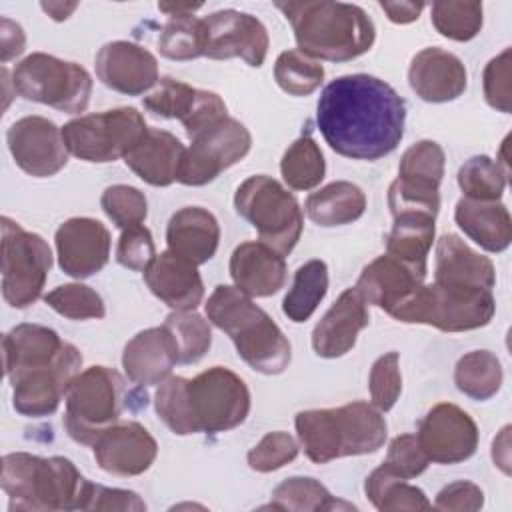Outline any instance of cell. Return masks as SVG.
<instances>
[{"label": "cell", "instance_id": "36", "mask_svg": "<svg viewBox=\"0 0 512 512\" xmlns=\"http://www.w3.org/2000/svg\"><path fill=\"white\" fill-rule=\"evenodd\" d=\"M364 492L374 508L382 512H404V510H430L426 494L408 484L404 478L392 474L384 466H378L366 476Z\"/></svg>", "mask_w": 512, "mask_h": 512}, {"label": "cell", "instance_id": "7", "mask_svg": "<svg viewBox=\"0 0 512 512\" xmlns=\"http://www.w3.org/2000/svg\"><path fill=\"white\" fill-rule=\"evenodd\" d=\"M496 312L492 290L432 282L414 290L390 316L404 324H428L442 332H466L486 326Z\"/></svg>", "mask_w": 512, "mask_h": 512}, {"label": "cell", "instance_id": "12", "mask_svg": "<svg viewBox=\"0 0 512 512\" xmlns=\"http://www.w3.org/2000/svg\"><path fill=\"white\" fill-rule=\"evenodd\" d=\"M52 268L48 242L24 230L8 216L2 218V296L12 308L32 306L46 284Z\"/></svg>", "mask_w": 512, "mask_h": 512}, {"label": "cell", "instance_id": "48", "mask_svg": "<svg viewBox=\"0 0 512 512\" xmlns=\"http://www.w3.org/2000/svg\"><path fill=\"white\" fill-rule=\"evenodd\" d=\"M372 404L380 412H388L400 398L402 392V374H400V356L398 352L382 354L370 368L368 378Z\"/></svg>", "mask_w": 512, "mask_h": 512}, {"label": "cell", "instance_id": "17", "mask_svg": "<svg viewBox=\"0 0 512 512\" xmlns=\"http://www.w3.org/2000/svg\"><path fill=\"white\" fill-rule=\"evenodd\" d=\"M418 444L436 464H458L478 448V426L456 404L442 402L426 412L416 432Z\"/></svg>", "mask_w": 512, "mask_h": 512}, {"label": "cell", "instance_id": "52", "mask_svg": "<svg viewBox=\"0 0 512 512\" xmlns=\"http://www.w3.org/2000/svg\"><path fill=\"white\" fill-rule=\"evenodd\" d=\"M510 48H504L496 58H492L484 68V98L498 110L508 114L512 110V90H510Z\"/></svg>", "mask_w": 512, "mask_h": 512}, {"label": "cell", "instance_id": "9", "mask_svg": "<svg viewBox=\"0 0 512 512\" xmlns=\"http://www.w3.org/2000/svg\"><path fill=\"white\" fill-rule=\"evenodd\" d=\"M236 212L250 222L260 242L288 256L302 234V210L292 192L278 180L258 174L246 178L234 194Z\"/></svg>", "mask_w": 512, "mask_h": 512}, {"label": "cell", "instance_id": "13", "mask_svg": "<svg viewBox=\"0 0 512 512\" xmlns=\"http://www.w3.org/2000/svg\"><path fill=\"white\" fill-rule=\"evenodd\" d=\"M190 148H184L178 182L184 186H204L218 178L220 172L240 162L252 146L248 128L236 118H222L206 130L190 138Z\"/></svg>", "mask_w": 512, "mask_h": 512}, {"label": "cell", "instance_id": "10", "mask_svg": "<svg viewBox=\"0 0 512 512\" xmlns=\"http://www.w3.org/2000/svg\"><path fill=\"white\" fill-rule=\"evenodd\" d=\"M12 86L24 100L68 114L84 112L92 94V78L80 64L44 52H34L16 64Z\"/></svg>", "mask_w": 512, "mask_h": 512}, {"label": "cell", "instance_id": "1", "mask_svg": "<svg viewBox=\"0 0 512 512\" xmlns=\"http://www.w3.org/2000/svg\"><path fill=\"white\" fill-rule=\"evenodd\" d=\"M316 124L326 144L352 160H378L404 136L406 102L384 80L370 74L338 76L322 90Z\"/></svg>", "mask_w": 512, "mask_h": 512}, {"label": "cell", "instance_id": "47", "mask_svg": "<svg viewBox=\"0 0 512 512\" xmlns=\"http://www.w3.org/2000/svg\"><path fill=\"white\" fill-rule=\"evenodd\" d=\"M100 206L114 226L126 230L138 226L148 216V202L144 192L128 184H114L102 192Z\"/></svg>", "mask_w": 512, "mask_h": 512}, {"label": "cell", "instance_id": "39", "mask_svg": "<svg viewBox=\"0 0 512 512\" xmlns=\"http://www.w3.org/2000/svg\"><path fill=\"white\" fill-rule=\"evenodd\" d=\"M280 172L292 190L316 188L324 180L326 162L314 138L300 136L294 140L280 160Z\"/></svg>", "mask_w": 512, "mask_h": 512}, {"label": "cell", "instance_id": "18", "mask_svg": "<svg viewBox=\"0 0 512 512\" xmlns=\"http://www.w3.org/2000/svg\"><path fill=\"white\" fill-rule=\"evenodd\" d=\"M144 108L156 116L180 120L188 138L226 118V104L216 92L192 88L170 76L160 78L156 88L144 96Z\"/></svg>", "mask_w": 512, "mask_h": 512}, {"label": "cell", "instance_id": "43", "mask_svg": "<svg viewBox=\"0 0 512 512\" xmlns=\"http://www.w3.org/2000/svg\"><path fill=\"white\" fill-rule=\"evenodd\" d=\"M508 176L488 156H472L458 170V186L468 200L498 202L504 194Z\"/></svg>", "mask_w": 512, "mask_h": 512}, {"label": "cell", "instance_id": "28", "mask_svg": "<svg viewBox=\"0 0 512 512\" xmlns=\"http://www.w3.org/2000/svg\"><path fill=\"white\" fill-rule=\"evenodd\" d=\"M168 250L200 266L218 250L220 226L212 212L202 206H184L172 214L166 228Z\"/></svg>", "mask_w": 512, "mask_h": 512}, {"label": "cell", "instance_id": "26", "mask_svg": "<svg viewBox=\"0 0 512 512\" xmlns=\"http://www.w3.org/2000/svg\"><path fill=\"white\" fill-rule=\"evenodd\" d=\"M284 256L264 242H242L230 256V276L234 286L250 298H266L286 284Z\"/></svg>", "mask_w": 512, "mask_h": 512}, {"label": "cell", "instance_id": "21", "mask_svg": "<svg viewBox=\"0 0 512 512\" xmlns=\"http://www.w3.org/2000/svg\"><path fill=\"white\" fill-rule=\"evenodd\" d=\"M94 66L104 86L128 96H140L160 80L154 54L126 40L104 44L96 54Z\"/></svg>", "mask_w": 512, "mask_h": 512}, {"label": "cell", "instance_id": "24", "mask_svg": "<svg viewBox=\"0 0 512 512\" xmlns=\"http://www.w3.org/2000/svg\"><path fill=\"white\" fill-rule=\"evenodd\" d=\"M176 364L178 348L164 324L138 332L122 352L124 372L140 386L160 384L172 374Z\"/></svg>", "mask_w": 512, "mask_h": 512}, {"label": "cell", "instance_id": "14", "mask_svg": "<svg viewBox=\"0 0 512 512\" xmlns=\"http://www.w3.org/2000/svg\"><path fill=\"white\" fill-rule=\"evenodd\" d=\"M82 354L66 342L56 360L28 368L12 378V404L22 416H50L58 410L74 376L80 372Z\"/></svg>", "mask_w": 512, "mask_h": 512}, {"label": "cell", "instance_id": "53", "mask_svg": "<svg viewBox=\"0 0 512 512\" xmlns=\"http://www.w3.org/2000/svg\"><path fill=\"white\" fill-rule=\"evenodd\" d=\"M84 510H128L142 512L146 510V502L132 490L122 488H106L94 482H88Z\"/></svg>", "mask_w": 512, "mask_h": 512}, {"label": "cell", "instance_id": "49", "mask_svg": "<svg viewBox=\"0 0 512 512\" xmlns=\"http://www.w3.org/2000/svg\"><path fill=\"white\" fill-rule=\"evenodd\" d=\"M298 442L282 430L268 432L246 456L248 466L256 472H272L298 456Z\"/></svg>", "mask_w": 512, "mask_h": 512}, {"label": "cell", "instance_id": "42", "mask_svg": "<svg viewBox=\"0 0 512 512\" xmlns=\"http://www.w3.org/2000/svg\"><path fill=\"white\" fill-rule=\"evenodd\" d=\"M444 160L446 156L438 142L420 140L402 154L398 164V178L416 186L440 190Z\"/></svg>", "mask_w": 512, "mask_h": 512}, {"label": "cell", "instance_id": "55", "mask_svg": "<svg viewBox=\"0 0 512 512\" xmlns=\"http://www.w3.org/2000/svg\"><path fill=\"white\" fill-rule=\"evenodd\" d=\"M26 36L20 24L12 22L10 18L0 20V60L8 62L24 52Z\"/></svg>", "mask_w": 512, "mask_h": 512}, {"label": "cell", "instance_id": "33", "mask_svg": "<svg viewBox=\"0 0 512 512\" xmlns=\"http://www.w3.org/2000/svg\"><path fill=\"white\" fill-rule=\"evenodd\" d=\"M304 210L308 218L322 228L344 226L356 222L364 214L366 196L360 186L338 180L312 192L306 198Z\"/></svg>", "mask_w": 512, "mask_h": 512}, {"label": "cell", "instance_id": "11", "mask_svg": "<svg viewBox=\"0 0 512 512\" xmlns=\"http://www.w3.org/2000/svg\"><path fill=\"white\" fill-rule=\"evenodd\" d=\"M148 132L136 108H114L70 120L62 128L66 148L84 162L106 164L124 158Z\"/></svg>", "mask_w": 512, "mask_h": 512}, {"label": "cell", "instance_id": "27", "mask_svg": "<svg viewBox=\"0 0 512 512\" xmlns=\"http://www.w3.org/2000/svg\"><path fill=\"white\" fill-rule=\"evenodd\" d=\"M424 278L426 274L388 254H382L364 266L354 288L362 294L366 304H374L390 314L414 290H418V286L424 284Z\"/></svg>", "mask_w": 512, "mask_h": 512}, {"label": "cell", "instance_id": "8", "mask_svg": "<svg viewBox=\"0 0 512 512\" xmlns=\"http://www.w3.org/2000/svg\"><path fill=\"white\" fill-rule=\"evenodd\" d=\"M64 400L68 436L92 446L106 428L120 420L126 406V382L114 368L90 366L74 376Z\"/></svg>", "mask_w": 512, "mask_h": 512}, {"label": "cell", "instance_id": "4", "mask_svg": "<svg viewBox=\"0 0 512 512\" xmlns=\"http://www.w3.org/2000/svg\"><path fill=\"white\" fill-rule=\"evenodd\" d=\"M208 320L226 332L238 356L260 374H282L292 358V348L278 324L236 286L220 284L208 296Z\"/></svg>", "mask_w": 512, "mask_h": 512}, {"label": "cell", "instance_id": "32", "mask_svg": "<svg viewBox=\"0 0 512 512\" xmlns=\"http://www.w3.org/2000/svg\"><path fill=\"white\" fill-rule=\"evenodd\" d=\"M454 220L460 230L486 252H502L512 242V218L500 200L480 202L460 198Z\"/></svg>", "mask_w": 512, "mask_h": 512}, {"label": "cell", "instance_id": "30", "mask_svg": "<svg viewBox=\"0 0 512 512\" xmlns=\"http://www.w3.org/2000/svg\"><path fill=\"white\" fill-rule=\"evenodd\" d=\"M434 280L492 290L496 284V270L490 258L474 252L456 234H444L436 242Z\"/></svg>", "mask_w": 512, "mask_h": 512}, {"label": "cell", "instance_id": "35", "mask_svg": "<svg viewBox=\"0 0 512 512\" xmlns=\"http://www.w3.org/2000/svg\"><path fill=\"white\" fill-rule=\"evenodd\" d=\"M328 292V266L324 260H308L304 262L296 274L292 288L286 292L282 300V312L288 320L300 324L306 322L324 300Z\"/></svg>", "mask_w": 512, "mask_h": 512}, {"label": "cell", "instance_id": "44", "mask_svg": "<svg viewBox=\"0 0 512 512\" xmlns=\"http://www.w3.org/2000/svg\"><path fill=\"white\" fill-rule=\"evenodd\" d=\"M276 84L290 96H308L324 80V68L300 50H286L274 64Z\"/></svg>", "mask_w": 512, "mask_h": 512}, {"label": "cell", "instance_id": "57", "mask_svg": "<svg viewBox=\"0 0 512 512\" xmlns=\"http://www.w3.org/2000/svg\"><path fill=\"white\" fill-rule=\"evenodd\" d=\"M508 432H510V426H504L498 434V438H494V444H492V458H494V464L498 468H502L504 474H510V450H508Z\"/></svg>", "mask_w": 512, "mask_h": 512}, {"label": "cell", "instance_id": "15", "mask_svg": "<svg viewBox=\"0 0 512 512\" xmlns=\"http://www.w3.org/2000/svg\"><path fill=\"white\" fill-rule=\"evenodd\" d=\"M204 56L212 60L242 58L248 66L260 68L268 54L266 26L252 14L240 10H218L202 18Z\"/></svg>", "mask_w": 512, "mask_h": 512}, {"label": "cell", "instance_id": "46", "mask_svg": "<svg viewBox=\"0 0 512 512\" xmlns=\"http://www.w3.org/2000/svg\"><path fill=\"white\" fill-rule=\"evenodd\" d=\"M44 302L64 318L70 320H88L104 318L106 308L102 296L86 284L72 282L54 288L44 296Z\"/></svg>", "mask_w": 512, "mask_h": 512}, {"label": "cell", "instance_id": "59", "mask_svg": "<svg viewBox=\"0 0 512 512\" xmlns=\"http://www.w3.org/2000/svg\"><path fill=\"white\" fill-rule=\"evenodd\" d=\"M202 4H158V10L170 14V16H178V14H194L196 10H200Z\"/></svg>", "mask_w": 512, "mask_h": 512}, {"label": "cell", "instance_id": "20", "mask_svg": "<svg viewBox=\"0 0 512 512\" xmlns=\"http://www.w3.org/2000/svg\"><path fill=\"white\" fill-rule=\"evenodd\" d=\"M58 264L72 278L98 274L110 258V232L94 218H70L56 230Z\"/></svg>", "mask_w": 512, "mask_h": 512}, {"label": "cell", "instance_id": "29", "mask_svg": "<svg viewBox=\"0 0 512 512\" xmlns=\"http://www.w3.org/2000/svg\"><path fill=\"white\" fill-rule=\"evenodd\" d=\"M184 146L182 142L158 128H148L144 138L124 156L126 166L150 186H170L178 178Z\"/></svg>", "mask_w": 512, "mask_h": 512}, {"label": "cell", "instance_id": "50", "mask_svg": "<svg viewBox=\"0 0 512 512\" xmlns=\"http://www.w3.org/2000/svg\"><path fill=\"white\" fill-rule=\"evenodd\" d=\"M428 462L430 460L420 448L416 434H400L390 442L388 454L382 466L392 474L404 480H410L420 476L428 468Z\"/></svg>", "mask_w": 512, "mask_h": 512}, {"label": "cell", "instance_id": "51", "mask_svg": "<svg viewBox=\"0 0 512 512\" xmlns=\"http://www.w3.org/2000/svg\"><path fill=\"white\" fill-rule=\"evenodd\" d=\"M156 256L158 254H156L152 234L144 224L122 230L118 248H116V260L120 266L128 270L144 272Z\"/></svg>", "mask_w": 512, "mask_h": 512}, {"label": "cell", "instance_id": "23", "mask_svg": "<svg viewBox=\"0 0 512 512\" xmlns=\"http://www.w3.org/2000/svg\"><path fill=\"white\" fill-rule=\"evenodd\" d=\"M368 322L370 316L362 294L354 286L344 290L312 330L314 352L320 358H340L348 354Z\"/></svg>", "mask_w": 512, "mask_h": 512}, {"label": "cell", "instance_id": "45", "mask_svg": "<svg viewBox=\"0 0 512 512\" xmlns=\"http://www.w3.org/2000/svg\"><path fill=\"white\" fill-rule=\"evenodd\" d=\"M434 28L450 40L468 42L482 28L480 2H434L432 4Z\"/></svg>", "mask_w": 512, "mask_h": 512}, {"label": "cell", "instance_id": "56", "mask_svg": "<svg viewBox=\"0 0 512 512\" xmlns=\"http://www.w3.org/2000/svg\"><path fill=\"white\" fill-rule=\"evenodd\" d=\"M424 2H380V8L386 12L388 20L394 24H410L418 20L424 10Z\"/></svg>", "mask_w": 512, "mask_h": 512}, {"label": "cell", "instance_id": "54", "mask_svg": "<svg viewBox=\"0 0 512 512\" xmlns=\"http://www.w3.org/2000/svg\"><path fill=\"white\" fill-rule=\"evenodd\" d=\"M482 506H484V492L480 490V486H476L474 482H466V480H458V482L444 486L436 494V502H434V508L444 510V512L480 510Z\"/></svg>", "mask_w": 512, "mask_h": 512}, {"label": "cell", "instance_id": "19", "mask_svg": "<svg viewBox=\"0 0 512 512\" xmlns=\"http://www.w3.org/2000/svg\"><path fill=\"white\" fill-rule=\"evenodd\" d=\"M96 464L114 476L144 474L158 456L154 436L138 422H116L92 444Z\"/></svg>", "mask_w": 512, "mask_h": 512}, {"label": "cell", "instance_id": "2", "mask_svg": "<svg viewBox=\"0 0 512 512\" xmlns=\"http://www.w3.org/2000/svg\"><path fill=\"white\" fill-rule=\"evenodd\" d=\"M154 408L178 436L218 434L248 418L250 390L232 370L212 366L192 380L170 374L156 388Z\"/></svg>", "mask_w": 512, "mask_h": 512}, {"label": "cell", "instance_id": "38", "mask_svg": "<svg viewBox=\"0 0 512 512\" xmlns=\"http://www.w3.org/2000/svg\"><path fill=\"white\" fill-rule=\"evenodd\" d=\"M272 508L276 510H296V512H320V510H338L354 508L352 504L338 502L326 486L308 476H292L280 482L272 492Z\"/></svg>", "mask_w": 512, "mask_h": 512}, {"label": "cell", "instance_id": "31", "mask_svg": "<svg viewBox=\"0 0 512 512\" xmlns=\"http://www.w3.org/2000/svg\"><path fill=\"white\" fill-rule=\"evenodd\" d=\"M64 340L48 326L42 324H18L2 338L4 372L8 378L58 358L64 348Z\"/></svg>", "mask_w": 512, "mask_h": 512}, {"label": "cell", "instance_id": "3", "mask_svg": "<svg viewBox=\"0 0 512 512\" xmlns=\"http://www.w3.org/2000/svg\"><path fill=\"white\" fill-rule=\"evenodd\" d=\"M276 8L290 22L298 50L312 60L348 62L374 44V22L356 4L304 0L276 2Z\"/></svg>", "mask_w": 512, "mask_h": 512}, {"label": "cell", "instance_id": "37", "mask_svg": "<svg viewBox=\"0 0 512 512\" xmlns=\"http://www.w3.org/2000/svg\"><path fill=\"white\" fill-rule=\"evenodd\" d=\"M504 380L500 360L488 350H472L464 354L454 368L456 388L472 400L492 398Z\"/></svg>", "mask_w": 512, "mask_h": 512}, {"label": "cell", "instance_id": "58", "mask_svg": "<svg viewBox=\"0 0 512 512\" xmlns=\"http://www.w3.org/2000/svg\"><path fill=\"white\" fill-rule=\"evenodd\" d=\"M40 8L56 22H62L72 16V12L78 8V2H42Z\"/></svg>", "mask_w": 512, "mask_h": 512}, {"label": "cell", "instance_id": "40", "mask_svg": "<svg viewBox=\"0 0 512 512\" xmlns=\"http://www.w3.org/2000/svg\"><path fill=\"white\" fill-rule=\"evenodd\" d=\"M158 50L170 60L204 56V22L194 14L170 16L158 36Z\"/></svg>", "mask_w": 512, "mask_h": 512}, {"label": "cell", "instance_id": "22", "mask_svg": "<svg viewBox=\"0 0 512 512\" xmlns=\"http://www.w3.org/2000/svg\"><path fill=\"white\" fill-rule=\"evenodd\" d=\"M410 88L418 98L432 104L460 98L468 84V74L458 56L438 46L420 50L408 68Z\"/></svg>", "mask_w": 512, "mask_h": 512}, {"label": "cell", "instance_id": "34", "mask_svg": "<svg viewBox=\"0 0 512 512\" xmlns=\"http://www.w3.org/2000/svg\"><path fill=\"white\" fill-rule=\"evenodd\" d=\"M434 220V216L420 212L394 216V226L386 236V254L426 274V260L436 232Z\"/></svg>", "mask_w": 512, "mask_h": 512}, {"label": "cell", "instance_id": "41", "mask_svg": "<svg viewBox=\"0 0 512 512\" xmlns=\"http://www.w3.org/2000/svg\"><path fill=\"white\" fill-rule=\"evenodd\" d=\"M164 326L170 330L176 342L180 364H194L210 350V324L194 310H174L166 316Z\"/></svg>", "mask_w": 512, "mask_h": 512}, {"label": "cell", "instance_id": "16", "mask_svg": "<svg viewBox=\"0 0 512 512\" xmlns=\"http://www.w3.org/2000/svg\"><path fill=\"white\" fill-rule=\"evenodd\" d=\"M6 142L18 168L34 178L54 176L68 162L62 128L44 116L16 120L6 132Z\"/></svg>", "mask_w": 512, "mask_h": 512}, {"label": "cell", "instance_id": "5", "mask_svg": "<svg viewBox=\"0 0 512 512\" xmlns=\"http://www.w3.org/2000/svg\"><path fill=\"white\" fill-rule=\"evenodd\" d=\"M298 442L316 464L344 456L372 454L386 440V420L368 402H350L338 408L302 410L294 420Z\"/></svg>", "mask_w": 512, "mask_h": 512}, {"label": "cell", "instance_id": "6", "mask_svg": "<svg viewBox=\"0 0 512 512\" xmlns=\"http://www.w3.org/2000/svg\"><path fill=\"white\" fill-rule=\"evenodd\" d=\"M2 490L8 510H84L88 480L64 456L40 458L12 452L2 458Z\"/></svg>", "mask_w": 512, "mask_h": 512}, {"label": "cell", "instance_id": "25", "mask_svg": "<svg viewBox=\"0 0 512 512\" xmlns=\"http://www.w3.org/2000/svg\"><path fill=\"white\" fill-rule=\"evenodd\" d=\"M150 292L172 310H194L204 298L198 266L170 250L160 252L144 270Z\"/></svg>", "mask_w": 512, "mask_h": 512}]
</instances>
